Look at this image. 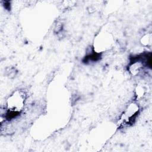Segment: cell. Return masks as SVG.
<instances>
[{
  "mask_svg": "<svg viewBox=\"0 0 152 152\" xmlns=\"http://www.w3.org/2000/svg\"><path fill=\"white\" fill-rule=\"evenodd\" d=\"M26 99V93L21 90L15 91L8 98L5 115L7 119H13L21 113L24 108Z\"/></svg>",
  "mask_w": 152,
  "mask_h": 152,
  "instance_id": "1",
  "label": "cell"
},
{
  "mask_svg": "<svg viewBox=\"0 0 152 152\" xmlns=\"http://www.w3.org/2000/svg\"><path fill=\"white\" fill-rule=\"evenodd\" d=\"M138 106L135 103H131L123 112L121 117V125H128L132 123L138 113Z\"/></svg>",
  "mask_w": 152,
  "mask_h": 152,
  "instance_id": "2",
  "label": "cell"
}]
</instances>
